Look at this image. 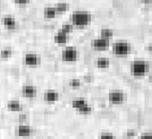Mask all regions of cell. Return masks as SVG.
Masks as SVG:
<instances>
[{
    "label": "cell",
    "instance_id": "obj_1",
    "mask_svg": "<svg viewBox=\"0 0 152 139\" xmlns=\"http://www.w3.org/2000/svg\"><path fill=\"white\" fill-rule=\"evenodd\" d=\"M91 14L86 11H76L71 15L72 24L76 27H85L91 22Z\"/></svg>",
    "mask_w": 152,
    "mask_h": 139
},
{
    "label": "cell",
    "instance_id": "obj_2",
    "mask_svg": "<svg viewBox=\"0 0 152 139\" xmlns=\"http://www.w3.org/2000/svg\"><path fill=\"white\" fill-rule=\"evenodd\" d=\"M149 65L144 60H135L131 64L130 71L134 76H142L148 72Z\"/></svg>",
    "mask_w": 152,
    "mask_h": 139
},
{
    "label": "cell",
    "instance_id": "obj_3",
    "mask_svg": "<svg viewBox=\"0 0 152 139\" xmlns=\"http://www.w3.org/2000/svg\"><path fill=\"white\" fill-rule=\"evenodd\" d=\"M113 54L118 56H126L131 51V46L126 41H118L113 44Z\"/></svg>",
    "mask_w": 152,
    "mask_h": 139
},
{
    "label": "cell",
    "instance_id": "obj_4",
    "mask_svg": "<svg viewBox=\"0 0 152 139\" xmlns=\"http://www.w3.org/2000/svg\"><path fill=\"white\" fill-rule=\"evenodd\" d=\"M79 53L76 48L74 47H67L62 51L61 53V59L64 62H74L77 59Z\"/></svg>",
    "mask_w": 152,
    "mask_h": 139
},
{
    "label": "cell",
    "instance_id": "obj_5",
    "mask_svg": "<svg viewBox=\"0 0 152 139\" xmlns=\"http://www.w3.org/2000/svg\"><path fill=\"white\" fill-rule=\"evenodd\" d=\"M91 45L94 48V50L97 51H104L107 50L110 46V42L109 39L107 38H103V37H99V38H95L94 40L91 43Z\"/></svg>",
    "mask_w": 152,
    "mask_h": 139
},
{
    "label": "cell",
    "instance_id": "obj_6",
    "mask_svg": "<svg viewBox=\"0 0 152 139\" xmlns=\"http://www.w3.org/2000/svg\"><path fill=\"white\" fill-rule=\"evenodd\" d=\"M108 100L112 104H121L124 101V94L121 90H111L108 93Z\"/></svg>",
    "mask_w": 152,
    "mask_h": 139
},
{
    "label": "cell",
    "instance_id": "obj_7",
    "mask_svg": "<svg viewBox=\"0 0 152 139\" xmlns=\"http://www.w3.org/2000/svg\"><path fill=\"white\" fill-rule=\"evenodd\" d=\"M24 63L27 66H37L40 63V57L34 54H27L24 56Z\"/></svg>",
    "mask_w": 152,
    "mask_h": 139
},
{
    "label": "cell",
    "instance_id": "obj_8",
    "mask_svg": "<svg viewBox=\"0 0 152 139\" xmlns=\"http://www.w3.org/2000/svg\"><path fill=\"white\" fill-rule=\"evenodd\" d=\"M16 132H17V135L20 136V137H28V136L31 135L32 130H31V128H30V126L21 124L18 126V128H17Z\"/></svg>",
    "mask_w": 152,
    "mask_h": 139
},
{
    "label": "cell",
    "instance_id": "obj_9",
    "mask_svg": "<svg viewBox=\"0 0 152 139\" xmlns=\"http://www.w3.org/2000/svg\"><path fill=\"white\" fill-rule=\"evenodd\" d=\"M36 93H37V90L32 85H26L22 88V94L24 97L33 98L36 96Z\"/></svg>",
    "mask_w": 152,
    "mask_h": 139
},
{
    "label": "cell",
    "instance_id": "obj_10",
    "mask_svg": "<svg viewBox=\"0 0 152 139\" xmlns=\"http://www.w3.org/2000/svg\"><path fill=\"white\" fill-rule=\"evenodd\" d=\"M44 98L47 102L49 103H55L58 100V93L56 92V90H50L48 92H46L44 94Z\"/></svg>",
    "mask_w": 152,
    "mask_h": 139
},
{
    "label": "cell",
    "instance_id": "obj_11",
    "mask_svg": "<svg viewBox=\"0 0 152 139\" xmlns=\"http://www.w3.org/2000/svg\"><path fill=\"white\" fill-rule=\"evenodd\" d=\"M87 105H88V103L82 98H77V99H74L72 101V108L77 110V111H80L81 109H83Z\"/></svg>",
    "mask_w": 152,
    "mask_h": 139
},
{
    "label": "cell",
    "instance_id": "obj_12",
    "mask_svg": "<svg viewBox=\"0 0 152 139\" xmlns=\"http://www.w3.org/2000/svg\"><path fill=\"white\" fill-rule=\"evenodd\" d=\"M67 39H68L67 33H65L62 31H58L54 36V41L56 44H65L67 42Z\"/></svg>",
    "mask_w": 152,
    "mask_h": 139
},
{
    "label": "cell",
    "instance_id": "obj_13",
    "mask_svg": "<svg viewBox=\"0 0 152 139\" xmlns=\"http://www.w3.org/2000/svg\"><path fill=\"white\" fill-rule=\"evenodd\" d=\"M3 25L9 30L15 29V26H16L15 19L14 18V17H12V16H5L3 18Z\"/></svg>",
    "mask_w": 152,
    "mask_h": 139
},
{
    "label": "cell",
    "instance_id": "obj_14",
    "mask_svg": "<svg viewBox=\"0 0 152 139\" xmlns=\"http://www.w3.org/2000/svg\"><path fill=\"white\" fill-rule=\"evenodd\" d=\"M7 108L11 111H19L22 110V107L20 105V102L18 100H11L7 104Z\"/></svg>",
    "mask_w": 152,
    "mask_h": 139
},
{
    "label": "cell",
    "instance_id": "obj_15",
    "mask_svg": "<svg viewBox=\"0 0 152 139\" xmlns=\"http://www.w3.org/2000/svg\"><path fill=\"white\" fill-rule=\"evenodd\" d=\"M95 64H96V66L99 69H107L110 66V60L105 57H101L96 60Z\"/></svg>",
    "mask_w": 152,
    "mask_h": 139
},
{
    "label": "cell",
    "instance_id": "obj_16",
    "mask_svg": "<svg viewBox=\"0 0 152 139\" xmlns=\"http://www.w3.org/2000/svg\"><path fill=\"white\" fill-rule=\"evenodd\" d=\"M56 14H58V11L55 7H46L44 9V16L46 18H55Z\"/></svg>",
    "mask_w": 152,
    "mask_h": 139
},
{
    "label": "cell",
    "instance_id": "obj_17",
    "mask_svg": "<svg viewBox=\"0 0 152 139\" xmlns=\"http://www.w3.org/2000/svg\"><path fill=\"white\" fill-rule=\"evenodd\" d=\"M55 8L56 9V11H58V12H59V14H61V12H65L68 11L69 9V5L67 3H58L55 5Z\"/></svg>",
    "mask_w": 152,
    "mask_h": 139
},
{
    "label": "cell",
    "instance_id": "obj_18",
    "mask_svg": "<svg viewBox=\"0 0 152 139\" xmlns=\"http://www.w3.org/2000/svg\"><path fill=\"white\" fill-rule=\"evenodd\" d=\"M113 31L111 29H107V28H103L102 29L101 31V36L103 38H107V39H110L113 36Z\"/></svg>",
    "mask_w": 152,
    "mask_h": 139
},
{
    "label": "cell",
    "instance_id": "obj_19",
    "mask_svg": "<svg viewBox=\"0 0 152 139\" xmlns=\"http://www.w3.org/2000/svg\"><path fill=\"white\" fill-rule=\"evenodd\" d=\"M73 29H74V25L73 24H68V23H65L61 26V29H60V31L64 32L65 33H70L73 32Z\"/></svg>",
    "mask_w": 152,
    "mask_h": 139
},
{
    "label": "cell",
    "instance_id": "obj_20",
    "mask_svg": "<svg viewBox=\"0 0 152 139\" xmlns=\"http://www.w3.org/2000/svg\"><path fill=\"white\" fill-rule=\"evenodd\" d=\"M12 54V51L10 49V48H5V49H3L1 51V57L3 59L11 57Z\"/></svg>",
    "mask_w": 152,
    "mask_h": 139
},
{
    "label": "cell",
    "instance_id": "obj_21",
    "mask_svg": "<svg viewBox=\"0 0 152 139\" xmlns=\"http://www.w3.org/2000/svg\"><path fill=\"white\" fill-rule=\"evenodd\" d=\"M70 86L72 87L73 89H79L80 87V81L77 78H74L70 81Z\"/></svg>",
    "mask_w": 152,
    "mask_h": 139
},
{
    "label": "cell",
    "instance_id": "obj_22",
    "mask_svg": "<svg viewBox=\"0 0 152 139\" xmlns=\"http://www.w3.org/2000/svg\"><path fill=\"white\" fill-rule=\"evenodd\" d=\"M91 111H92V108H91L89 105H87L86 107H84L83 109H81V110L79 112H80V114H89Z\"/></svg>",
    "mask_w": 152,
    "mask_h": 139
},
{
    "label": "cell",
    "instance_id": "obj_23",
    "mask_svg": "<svg viewBox=\"0 0 152 139\" xmlns=\"http://www.w3.org/2000/svg\"><path fill=\"white\" fill-rule=\"evenodd\" d=\"M99 139H116V136L111 133H102Z\"/></svg>",
    "mask_w": 152,
    "mask_h": 139
},
{
    "label": "cell",
    "instance_id": "obj_24",
    "mask_svg": "<svg viewBox=\"0 0 152 139\" xmlns=\"http://www.w3.org/2000/svg\"><path fill=\"white\" fill-rule=\"evenodd\" d=\"M137 134V132L135 130H128L126 132V136L127 137H134Z\"/></svg>",
    "mask_w": 152,
    "mask_h": 139
},
{
    "label": "cell",
    "instance_id": "obj_25",
    "mask_svg": "<svg viewBox=\"0 0 152 139\" xmlns=\"http://www.w3.org/2000/svg\"><path fill=\"white\" fill-rule=\"evenodd\" d=\"M14 2L15 4H18V5H25V4H28L30 2V0H14Z\"/></svg>",
    "mask_w": 152,
    "mask_h": 139
},
{
    "label": "cell",
    "instance_id": "obj_26",
    "mask_svg": "<svg viewBox=\"0 0 152 139\" xmlns=\"http://www.w3.org/2000/svg\"><path fill=\"white\" fill-rule=\"evenodd\" d=\"M138 139H152V134L150 133H145V134H142Z\"/></svg>",
    "mask_w": 152,
    "mask_h": 139
},
{
    "label": "cell",
    "instance_id": "obj_27",
    "mask_svg": "<svg viewBox=\"0 0 152 139\" xmlns=\"http://www.w3.org/2000/svg\"><path fill=\"white\" fill-rule=\"evenodd\" d=\"M19 117H20V118H19V119H20V121H21V120H25V119H26V115H25V114L20 115Z\"/></svg>",
    "mask_w": 152,
    "mask_h": 139
},
{
    "label": "cell",
    "instance_id": "obj_28",
    "mask_svg": "<svg viewBox=\"0 0 152 139\" xmlns=\"http://www.w3.org/2000/svg\"><path fill=\"white\" fill-rule=\"evenodd\" d=\"M149 81H150V83L152 84V73H151L150 76H149Z\"/></svg>",
    "mask_w": 152,
    "mask_h": 139
},
{
    "label": "cell",
    "instance_id": "obj_29",
    "mask_svg": "<svg viewBox=\"0 0 152 139\" xmlns=\"http://www.w3.org/2000/svg\"><path fill=\"white\" fill-rule=\"evenodd\" d=\"M141 1H142V2H151L152 0H141Z\"/></svg>",
    "mask_w": 152,
    "mask_h": 139
},
{
    "label": "cell",
    "instance_id": "obj_30",
    "mask_svg": "<svg viewBox=\"0 0 152 139\" xmlns=\"http://www.w3.org/2000/svg\"><path fill=\"white\" fill-rule=\"evenodd\" d=\"M150 32H151V34H152V26H151V29H150Z\"/></svg>",
    "mask_w": 152,
    "mask_h": 139
}]
</instances>
